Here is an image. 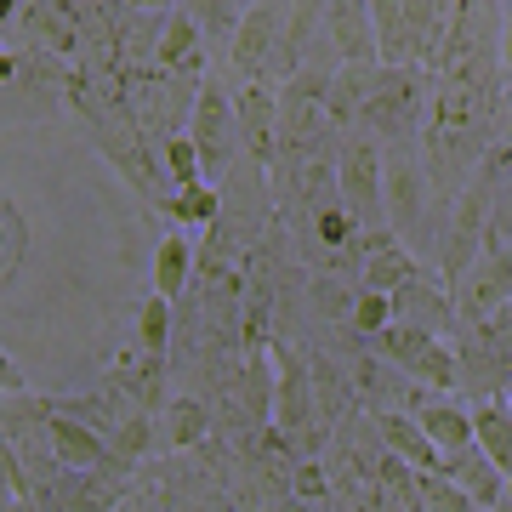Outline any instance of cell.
I'll return each instance as SVG.
<instances>
[{
  "label": "cell",
  "instance_id": "cell-1",
  "mask_svg": "<svg viewBox=\"0 0 512 512\" xmlns=\"http://www.w3.org/2000/svg\"><path fill=\"white\" fill-rule=\"evenodd\" d=\"M427 80L421 69H376L370 80V97H365V114H359V126L387 148H416L421 137V120H427Z\"/></svg>",
  "mask_w": 512,
  "mask_h": 512
},
{
  "label": "cell",
  "instance_id": "cell-2",
  "mask_svg": "<svg viewBox=\"0 0 512 512\" xmlns=\"http://www.w3.org/2000/svg\"><path fill=\"white\" fill-rule=\"evenodd\" d=\"M382 183H387V154L376 148L365 126L348 131L342 148H336V188H342V211H348L359 228H382L387 205H382Z\"/></svg>",
  "mask_w": 512,
  "mask_h": 512
},
{
  "label": "cell",
  "instance_id": "cell-3",
  "mask_svg": "<svg viewBox=\"0 0 512 512\" xmlns=\"http://www.w3.org/2000/svg\"><path fill=\"white\" fill-rule=\"evenodd\" d=\"M194 154H200V171L205 177H222L234 165V148L239 143V103H228L222 86H200V103H194Z\"/></svg>",
  "mask_w": 512,
  "mask_h": 512
},
{
  "label": "cell",
  "instance_id": "cell-4",
  "mask_svg": "<svg viewBox=\"0 0 512 512\" xmlns=\"http://www.w3.org/2000/svg\"><path fill=\"white\" fill-rule=\"evenodd\" d=\"M376 342H382V353L393 359V365H404L410 376H421L427 387H461V365H456V353L439 342V330L387 325Z\"/></svg>",
  "mask_w": 512,
  "mask_h": 512
},
{
  "label": "cell",
  "instance_id": "cell-5",
  "mask_svg": "<svg viewBox=\"0 0 512 512\" xmlns=\"http://www.w3.org/2000/svg\"><path fill=\"white\" fill-rule=\"evenodd\" d=\"M285 18H291L285 0H251V12L239 18V29H234V69L245 74V80H262V69L274 63L279 35H285Z\"/></svg>",
  "mask_w": 512,
  "mask_h": 512
},
{
  "label": "cell",
  "instance_id": "cell-6",
  "mask_svg": "<svg viewBox=\"0 0 512 512\" xmlns=\"http://www.w3.org/2000/svg\"><path fill=\"white\" fill-rule=\"evenodd\" d=\"M325 35L342 63H382L370 0H325Z\"/></svg>",
  "mask_w": 512,
  "mask_h": 512
},
{
  "label": "cell",
  "instance_id": "cell-7",
  "mask_svg": "<svg viewBox=\"0 0 512 512\" xmlns=\"http://www.w3.org/2000/svg\"><path fill=\"white\" fill-rule=\"evenodd\" d=\"M421 194H427V177H421L416 154H393L387 160V183H382V205H387V222H393V234L404 245L421 228Z\"/></svg>",
  "mask_w": 512,
  "mask_h": 512
},
{
  "label": "cell",
  "instance_id": "cell-8",
  "mask_svg": "<svg viewBox=\"0 0 512 512\" xmlns=\"http://www.w3.org/2000/svg\"><path fill=\"white\" fill-rule=\"evenodd\" d=\"M239 143L251 148V160L268 171L279 154V97L274 86H262V80H251L245 86V97H239Z\"/></svg>",
  "mask_w": 512,
  "mask_h": 512
},
{
  "label": "cell",
  "instance_id": "cell-9",
  "mask_svg": "<svg viewBox=\"0 0 512 512\" xmlns=\"http://www.w3.org/2000/svg\"><path fill=\"white\" fill-rule=\"evenodd\" d=\"M421 268L416 256L404 251L399 234H376V245H370V262H365V291H382V296H399L404 285H416Z\"/></svg>",
  "mask_w": 512,
  "mask_h": 512
},
{
  "label": "cell",
  "instance_id": "cell-10",
  "mask_svg": "<svg viewBox=\"0 0 512 512\" xmlns=\"http://www.w3.org/2000/svg\"><path fill=\"white\" fill-rule=\"evenodd\" d=\"M376 69H382V63H336V74H330V86H325V114H330L336 131L353 126V120L365 114V97H370Z\"/></svg>",
  "mask_w": 512,
  "mask_h": 512
},
{
  "label": "cell",
  "instance_id": "cell-11",
  "mask_svg": "<svg viewBox=\"0 0 512 512\" xmlns=\"http://www.w3.org/2000/svg\"><path fill=\"white\" fill-rule=\"evenodd\" d=\"M450 478L473 495V507H501V495H507V473H501V467L478 450V439L467 444V450H456V456H450Z\"/></svg>",
  "mask_w": 512,
  "mask_h": 512
},
{
  "label": "cell",
  "instance_id": "cell-12",
  "mask_svg": "<svg viewBox=\"0 0 512 512\" xmlns=\"http://www.w3.org/2000/svg\"><path fill=\"white\" fill-rule=\"evenodd\" d=\"M382 439H387V450H393L399 461H410L416 473H444L450 478V461L439 456V444L427 439L410 416H382Z\"/></svg>",
  "mask_w": 512,
  "mask_h": 512
},
{
  "label": "cell",
  "instance_id": "cell-13",
  "mask_svg": "<svg viewBox=\"0 0 512 512\" xmlns=\"http://www.w3.org/2000/svg\"><path fill=\"white\" fill-rule=\"evenodd\" d=\"M473 439H478V450L512 478V410L507 404H495V399L478 404L473 410Z\"/></svg>",
  "mask_w": 512,
  "mask_h": 512
},
{
  "label": "cell",
  "instance_id": "cell-14",
  "mask_svg": "<svg viewBox=\"0 0 512 512\" xmlns=\"http://www.w3.org/2000/svg\"><path fill=\"white\" fill-rule=\"evenodd\" d=\"M416 427H421V433H427L433 444H439V456H444V461L456 456V450H467V444H473V421L461 416V410H450V404H421Z\"/></svg>",
  "mask_w": 512,
  "mask_h": 512
},
{
  "label": "cell",
  "instance_id": "cell-15",
  "mask_svg": "<svg viewBox=\"0 0 512 512\" xmlns=\"http://www.w3.org/2000/svg\"><path fill=\"white\" fill-rule=\"evenodd\" d=\"M279 370H285L279 376V421L285 427H302L308 421V376H302V359L279 348Z\"/></svg>",
  "mask_w": 512,
  "mask_h": 512
},
{
  "label": "cell",
  "instance_id": "cell-16",
  "mask_svg": "<svg viewBox=\"0 0 512 512\" xmlns=\"http://www.w3.org/2000/svg\"><path fill=\"white\" fill-rule=\"evenodd\" d=\"M160 63L165 69H188V63H200V40H194V18H188V12H171V18H165Z\"/></svg>",
  "mask_w": 512,
  "mask_h": 512
},
{
  "label": "cell",
  "instance_id": "cell-17",
  "mask_svg": "<svg viewBox=\"0 0 512 512\" xmlns=\"http://www.w3.org/2000/svg\"><path fill=\"white\" fill-rule=\"evenodd\" d=\"M183 279H188V239H165L160 256H154V285H160L165 302L183 291Z\"/></svg>",
  "mask_w": 512,
  "mask_h": 512
},
{
  "label": "cell",
  "instance_id": "cell-18",
  "mask_svg": "<svg viewBox=\"0 0 512 512\" xmlns=\"http://www.w3.org/2000/svg\"><path fill=\"white\" fill-rule=\"evenodd\" d=\"M188 18H200V29H217V35H228V29H239V18L251 12V0H183Z\"/></svg>",
  "mask_w": 512,
  "mask_h": 512
},
{
  "label": "cell",
  "instance_id": "cell-19",
  "mask_svg": "<svg viewBox=\"0 0 512 512\" xmlns=\"http://www.w3.org/2000/svg\"><path fill=\"white\" fill-rule=\"evenodd\" d=\"M165 211H171V217H183V222H200V228H205V222H217L222 200H217L205 183H194V188H183L177 200H165Z\"/></svg>",
  "mask_w": 512,
  "mask_h": 512
},
{
  "label": "cell",
  "instance_id": "cell-20",
  "mask_svg": "<svg viewBox=\"0 0 512 512\" xmlns=\"http://www.w3.org/2000/svg\"><path fill=\"white\" fill-rule=\"evenodd\" d=\"M52 439H57V450L74 461V467H103V444L97 439H86L74 421H52Z\"/></svg>",
  "mask_w": 512,
  "mask_h": 512
},
{
  "label": "cell",
  "instance_id": "cell-21",
  "mask_svg": "<svg viewBox=\"0 0 512 512\" xmlns=\"http://www.w3.org/2000/svg\"><path fill=\"white\" fill-rule=\"evenodd\" d=\"M421 495H427V507L433 512H473V495L461 490L456 478H444V473H421Z\"/></svg>",
  "mask_w": 512,
  "mask_h": 512
},
{
  "label": "cell",
  "instance_id": "cell-22",
  "mask_svg": "<svg viewBox=\"0 0 512 512\" xmlns=\"http://www.w3.org/2000/svg\"><path fill=\"white\" fill-rule=\"evenodd\" d=\"M387 319H393V302H387L382 291H365L359 302H353V330H370V336H382Z\"/></svg>",
  "mask_w": 512,
  "mask_h": 512
},
{
  "label": "cell",
  "instance_id": "cell-23",
  "mask_svg": "<svg viewBox=\"0 0 512 512\" xmlns=\"http://www.w3.org/2000/svg\"><path fill=\"white\" fill-rule=\"evenodd\" d=\"M165 160H171V177H177L183 188L205 183V171H200V154H194V143H188V137H177V143H165Z\"/></svg>",
  "mask_w": 512,
  "mask_h": 512
},
{
  "label": "cell",
  "instance_id": "cell-24",
  "mask_svg": "<svg viewBox=\"0 0 512 512\" xmlns=\"http://www.w3.org/2000/svg\"><path fill=\"white\" fill-rule=\"evenodd\" d=\"M165 325H171V302H165V296H154V302L143 308V342H148V353L165 348V336H171Z\"/></svg>",
  "mask_w": 512,
  "mask_h": 512
},
{
  "label": "cell",
  "instance_id": "cell-25",
  "mask_svg": "<svg viewBox=\"0 0 512 512\" xmlns=\"http://www.w3.org/2000/svg\"><path fill=\"white\" fill-rule=\"evenodd\" d=\"M205 433V410L200 404H183V410H177V439H200Z\"/></svg>",
  "mask_w": 512,
  "mask_h": 512
},
{
  "label": "cell",
  "instance_id": "cell-26",
  "mask_svg": "<svg viewBox=\"0 0 512 512\" xmlns=\"http://www.w3.org/2000/svg\"><path fill=\"white\" fill-rule=\"evenodd\" d=\"M507 12V40H501V69H507V86H512V0L501 6Z\"/></svg>",
  "mask_w": 512,
  "mask_h": 512
},
{
  "label": "cell",
  "instance_id": "cell-27",
  "mask_svg": "<svg viewBox=\"0 0 512 512\" xmlns=\"http://www.w3.org/2000/svg\"><path fill=\"white\" fill-rule=\"evenodd\" d=\"M23 376H18V365H12V359H0V387H18Z\"/></svg>",
  "mask_w": 512,
  "mask_h": 512
},
{
  "label": "cell",
  "instance_id": "cell-28",
  "mask_svg": "<svg viewBox=\"0 0 512 512\" xmlns=\"http://www.w3.org/2000/svg\"><path fill=\"white\" fill-rule=\"evenodd\" d=\"M495 330H501V336H512V302L501 308V319H495Z\"/></svg>",
  "mask_w": 512,
  "mask_h": 512
},
{
  "label": "cell",
  "instance_id": "cell-29",
  "mask_svg": "<svg viewBox=\"0 0 512 512\" xmlns=\"http://www.w3.org/2000/svg\"><path fill=\"white\" fill-rule=\"evenodd\" d=\"M6 12H12V0H0V18H6Z\"/></svg>",
  "mask_w": 512,
  "mask_h": 512
},
{
  "label": "cell",
  "instance_id": "cell-30",
  "mask_svg": "<svg viewBox=\"0 0 512 512\" xmlns=\"http://www.w3.org/2000/svg\"><path fill=\"white\" fill-rule=\"evenodd\" d=\"M501 507H507V512H512V495H501Z\"/></svg>",
  "mask_w": 512,
  "mask_h": 512
},
{
  "label": "cell",
  "instance_id": "cell-31",
  "mask_svg": "<svg viewBox=\"0 0 512 512\" xmlns=\"http://www.w3.org/2000/svg\"><path fill=\"white\" fill-rule=\"evenodd\" d=\"M507 495H512V478H507Z\"/></svg>",
  "mask_w": 512,
  "mask_h": 512
},
{
  "label": "cell",
  "instance_id": "cell-32",
  "mask_svg": "<svg viewBox=\"0 0 512 512\" xmlns=\"http://www.w3.org/2000/svg\"><path fill=\"white\" fill-rule=\"evenodd\" d=\"M507 410H512V404H507Z\"/></svg>",
  "mask_w": 512,
  "mask_h": 512
}]
</instances>
